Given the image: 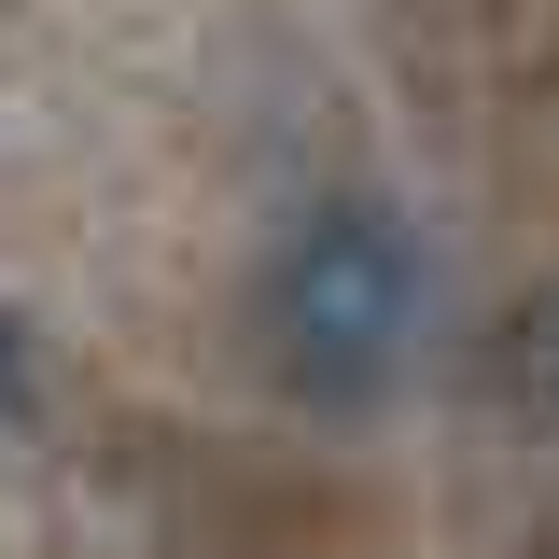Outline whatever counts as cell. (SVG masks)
I'll list each match as a JSON object with an SVG mask.
<instances>
[{
    "instance_id": "7a4b0ae2",
    "label": "cell",
    "mask_w": 559,
    "mask_h": 559,
    "mask_svg": "<svg viewBox=\"0 0 559 559\" xmlns=\"http://www.w3.org/2000/svg\"><path fill=\"white\" fill-rule=\"evenodd\" d=\"M28 419H43V336L0 308V448H28Z\"/></svg>"
},
{
    "instance_id": "6da1fadb",
    "label": "cell",
    "mask_w": 559,
    "mask_h": 559,
    "mask_svg": "<svg viewBox=\"0 0 559 559\" xmlns=\"http://www.w3.org/2000/svg\"><path fill=\"white\" fill-rule=\"evenodd\" d=\"M406 336H419V238L392 210H308L294 238H280L266 266V349L280 378L308 392L322 419L378 406L392 378H406Z\"/></svg>"
}]
</instances>
